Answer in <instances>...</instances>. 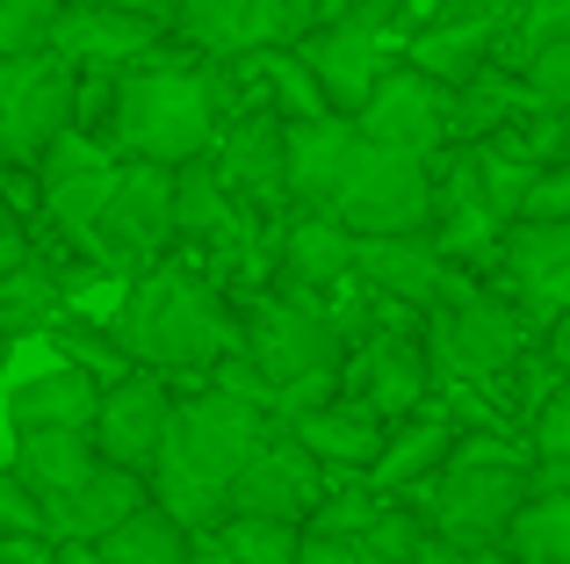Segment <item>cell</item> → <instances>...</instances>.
Instances as JSON below:
<instances>
[{
    "instance_id": "cell-1",
    "label": "cell",
    "mask_w": 570,
    "mask_h": 564,
    "mask_svg": "<svg viewBox=\"0 0 570 564\" xmlns=\"http://www.w3.org/2000/svg\"><path fill=\"white\" fill-rule=\"evenodd\" d=\"M267 435V412L253 398H232L217 383H195V391H174L167 427H159V449L145 464V499H153L167 522L217 528L224 522V485L232 470L253 456V441Z\"/></svg>"
},
{
    "instance_id": "cell-2",
    "label": "cell",
    "mask_w": 570,
    "mask_h": 564,
    "mask_svg": "<svg viewBox=\"0 0 570 564\" xmlns=\"http://www.w3.org/2000/svg\"><path fill=\"white\" fill-rule=\"evenodd\" d=\"M116 340L138 369H209L224 348H238V319L203 275L188 269H145L116 311Z\"/></svg>"
},
{
    "instance_id": "cell-3",
    "label": "cell",
    "mask_w": 570,
    "mask_h": 564,
    "mask_svg": "<svg viewBox=\"0 0 570 564\" xmlns=\"http://www.w3.org/2000/svg\"><path fill=\"white\" fill-rule=\"evenodd\" d=\"M217 138V80L195 66H116L109 95V153L116 159H153L181 167Z\"/></svg>"
},
{
    "instance_id": "cell-4",
    "label": "cell",
    "mask_w": 570,
    "mask_h": 564,
    "mask_svg": "<svg viewBox=\"0 0 570 564\" xmlns=\"http://www.w3.org/2000/svg\"><path fill=\"white\" fill-rule=\"evenodd\" d=\"M419 319H426L419 325V354H426L433 383H476L534 340V325L520 319L499 290L470 282L455 261H448V275H441V296H433Z\"/></svg>"
},
{
    "instance_id": "cell-5",
    "label": "cell",
    "mask_w": 570,
    "mask_h": 564,
    "mask_svg": "<svg viewBox=\"0 0 570 564\" xmlns=\"http://www.w3.org/2000/svg\"><path fill=\"white\" fill-rule=\"evenodd\" d=\"M426 211H433V159L397 153V145H368L354 130V153L340 167L333 196H325V217L362 240V232H412L426 225Z\"/></svg>"
},
{
    "instance_id": "cell-6",
    "label": "cell",
    "mask_w": 570,
    "mask_h": 564,
    "mask_svg": "<svg viewBox=\"0 0 570 564\" xmlns=\"http://www.w3.org/2000/svg\"><path fill=\"white\" fill-rule=\"evenodd\" d=\"M232 319H238V354H246L275 391H282V383H296V377H333L340 354H347L340 325L325 319V304H318V296H304V290L246 296V311H232Z\"/></svg>"
},
{
    "instance_id": "cell-7",
    "label": "cell",
    "mask_w": 570,
    "mask_h": 564,
    "mask_svg": "<svg viewBox=\"0 0 570 564\" xmlns=\"http://www.w3.org/2000/svg\"><path fill=\"white\" fill-rule=\"evenodd\" d=\"M167 240H174V167H153V159H116L109 203L95 211L80 254L95 261L101 275H138Z\"/></svg>"
},
{
    "instance_id": "cell-8",
    "label": "cell",
    "mask_w": 570,
    "mask_h": 564,
    "mask_svg": "<svg viewBox=\"0 0 570 564\" xmlns=\"http://www.w3.org/2000/svg\"><path fill=\"white\" fill-rule=\"evenodd\" d=\"M412 499H419L426 536L476 551V543H499L513 507L528 499V464H441Z\"/></svg>"
},
{
    "instance_id": "cell-9",
    "label": "cell",
    "mask_w": 570,
    "mask_h": 564,
    "mask_svg": "<svg viewBox=\"0 0 570 564\" xmlns=\"http://www.w3.org/2000/svg\"><path fill=\"white\" fill-rule=\"evenodd\" d=\"M491 269L505 282L499 296L542 333L570 304V217H505L499 246H491Z\"/></svg>"
},
{
    "instance_id": "cell-10",
    "label": "cell",
    "mask_w": 570,
    "mask_h": 564,
    "mask_svg": "<svg viewBox=\"0 0 570 564\" xmlns=\"http://www.w3.org/2000/svg\"><path fill=\"white\" fill-rule=\"evenodd\" d=\"M318 14V0H174L167 22L181 29L203 58H246L296 43Z\"/></svg>"
},
{
    "instance_id": "cell-11",
    "label": "cell",
    "mask_w": 570,
    "mask_h": 564,
    "mask_svg": "<svg viewBox=\"0 0 570 564\" xmlns=\"http://www.w3.org/2000/svg\"><path fill=\"white\" fill-rule=\"evenodd\" d=\"M383 22H390V0H362V8H347L340 22L304 29V37L289 43V51L304 58V72L318 80L325 109L354 116V101L368 95V80L390 66V58H383Z\"/></svg>"
},
{
    "instance_id": "cell-12",
    "label": "cell",
    "mask_w": 570,
    "mask_h": 564,
    "mask_svg": "<svg viewBox=\"0 0 570 564\" xmlns=\"http://www.w3.org/2000/svg\"><path fill=\"white\" fill-rule=\"evenodd\" d=\"M325 485V464L289 435V427L267 420V435L253 441V456L232 470L224 485V514H267V522H304L311 499Z\"/></svg>"
},
{
    "instance_id": "cell-13",
    "label": "cell",
    "mask_w": 570,
    "mask_h": 564,
    "mask_svg": "<svg viewBox=\"0 0 570 564\" xmlns=\"http://www.w3.org/2000/svg\"><path fill=\"white\" fill-rule=\"evenodd\" d=\"M167 377L159 369H130V377L101 383L95 398V420H87V441H95L101 464H124V470H145L159 449V427H167Z\"/></svg>"
},
{
    "instance_id": "cell-14",
    "label": "cell",
    "mask_w": 570,
    "mask_h": 564,
    "mask_svg": "<svg viewBox=\"0 0 570 564\" xmlns=\"http://www.w3.org/2000/svg\"><path fill=\"white\" fill-rule=\"evenodd\" d=\"M441 95L448 87H433L426 72L383 66L376 80H368V95L354 101V130H362L368 145H397V153L433 159L441 153Z\"/></svg>"
},
{
    "instance_id": "cell-15",
    "label": "cell",
    "mask_w": 570,
    "mask_h": 564,
    "mask_svg": "<svg viewBox=\"0 0 570 564\" xmlns=\"http://www.w3.org/2000/svg\"><path fill=\"white\" fill-rule=\"evenodd\" d=\"M340 391L362 398L376 420H404L433 398V369L419 354V333H376L340 354Z\"/></svg>"
},
{
    "instance_id": "cell-16",
    "label": "cell",
    "mask_w": 570,
    "mask_h": 564,
    "mask_svg": "<svg viewBox=\"0 0 570 564\" xmlns=\"http://www.w3.org/2000/svg\"><path fill=\"white\" fill-rule=\"evenodd\" d=\"M159 37H167V22H159V14H138V8H80V0H58L43 51L72 58V66H130V58L159 51Z\"/></svg>"
},
{
    "instance_id": "cell-17",
    "label": "cell",
    "mask_w": 570,
    "mask_h": 564,
    "mask_svg": "<svg viewBox=\"0 0 570 564\" xmlns=\"http://www.w3.org/2000/svg\"><path fill=\"white\" fill-rule=\"evenodd\" d=\"M347 153H354V116H340V109L282 116V196L296 211H325Z\"/></svg>"
},
{
    "instance_id": "cell-18",
    "label": "cell",
    "mask_w": 570,
    "mask_h": 564,
    "mask_svg": "<svg viewBox=\"0 0 570 564\" xmlns=\"http://www.w3.org/2000/svg\"><path fill=\"white\" fill-rule=\"evenodd\" d=\"M203 159H209V174L232 188V203H253V211L289 203V196H282V116L275 109L238 116L224 138L203 145Z\"/></svg>"
},
{
    "instance_id": "cell-19",
    "label": "cell",
    "mask_w": 570,
    "mask_h": 564,
    "mask_svg": "<svg viewBox=\"0 0 570 564\" xmlns=\"http://www.w3.org/2000/svg\"><path fill=\"white\" fill-rule=\"evenodd\" d=\"M130 507H145V470L95 464L80 485L43 493V543H101Z\"/></svg>"
},
{
    "instance_id": "cell-20",
    "label": "cell",
    "mask_w": 570,
    "mask_h": 564,
    "mask_svg": "<svg viewBox=\"0 0 570 564\" xmlns=\"http://www.w3.org/2000/svg\"><path fill=\"white\" fill-rule=\"evenodd\" d=\"M347 269L362 275L368 290H383V296H397V304L426 311L433 296H441L448 261H441V246H433V232L412 225V232H362L354 254H347Z\"/></svg>"
},
{
    "instance_id": "cell-21",
    "label": "cell",
    "mask_w": 570,
    "mask_h": 564,
    "mask_svg": "<svg viewBox=\"0 0 570 564\" xmlns=\"http://www.w3.org/2000/svg\"><path fill=\"white\" fill-rule=\"evenodd\" d=\"M448 449H455V420L419 406V412H404V420H383V441H376V456H368L362 478L376 485V499H390V493L404 499L448 464Z\"/></svg>"
},
{
    "instance_id": "cell-22",
    "label": "cell",
    "mask_w": 570,
    "mask_h": 564,
    "mask_svg": "<svg viewBox=\"0 0 570 564\" xmlns=\"http://www.w3.org/2000/svg\"><path fill=\"white\" fill-rule=\"evenodd\" d=\"M347 254H354V232H340L325 211H296L289 225L275 232V275H282V290L325 296L340 275H347Z\"/></svg>"
},
{
    "instance_id": "cell-23",
    "label": "cell",
    "mask_w": 570,
    "mask_h": 564,
    "mask_svg": "<svg viewBox=\"0 0 570 564\" xmlns=\"http://www.w3.org/2000/svg\"><path fill=\"white\" fill-rule=\"evenodd\" d=\"M282 427H289L325 470H368V456H376V441H383V420L347 391L318 398L311 412H296V420H282Z\"/></svg>"
},
{
    "instance_id": "cell-24",
    "label": "cell",
    "mask_w": 570,
    "mask_h": 564,
    "mask_svg": "<svg viewBox=\"0 0 570 564\" xmlns=\"http://www.w3.org/2000/svg\"><path fill=\"white\" fill-rule=\"evenodd\" d=\"M491 51H499V14L470 8V14H448V22L419 29L412 51H404V66L426 72L433 87H455V80H470L476 66H491Z\"/></svg>"
},
{
    "instance_id": "cell-25",
    "label": "cell",
    "mask_w": 570,
    "mask_h": 564,
    "mask_svg": "<svg viewBox=\"0 0 570 564\" xmlns=\"http://www.w3.org/2000/svg\"><path fill=\"white\" fill-rule=\"evenodd\" d=\"M520 109H534L528 87L505 80L499 66H476L470 80H455L441 95V145H484L491 130H505Z\"/></svg>"
},
{
    "instance_id": "cell-26",
    "label": "cell",
    "mask_w": 570,
    "mask_h": 564,
    "mask_svg": "<svg viewBox=\"0 0 570 564\" xmlns=\"http://www.w3.org/2000/svg\"><path fill=\"white\" fill-rule=\"evenodd\" d=\"M95 398H101L95 377H80L72 362H51V369H37V377H22L8 391V427L14 435H22V427H87L95 420Z\"/></svg>"
},
{
    "instance_id": "cell-27",
    "label": "cell",
    "mask_w": 570,
    "mask_h": 564,
    "mask_svg": "<svg viewBox=\"0 0 570 564\" xmlns=\"http://www.w3.org/2000/svg\"><path fill=\"white\" fill-rule=\"evenodd\" d=\"M95 464L101 456H95V441H87V427H22V435H14V478L37 499L80 485Z\"/></svg>"
},
{
    "instance_id": "cell-28",
    "label": "cell",
    "mask_w": 570,
    "mask_h": 564,
    "mask_svg": "<svg viewBox=\"0 0 570 564\" xmlns=\"http://www.w3.org/2000/svg\"><path fill=\"white\" fill-rule=\"evenodd\" d=\"M174 240H238V203L203 153L174 167Z\"/></svg>"
},
{
    "instance_id": "cell-29",
    "label": "cell",
    "mask_w": 570,
    "mask_h": 564,
    "mask_svg": "<svg viewBox=\"0 0 570 564\" xmlns=\"http://www.w3.org/2000/svg\"><path fill=\"white\" fill-rule=\"evenodd\" d=\"M66 311V282H58V269L29 246L14 269H0V325H8L14 340L22 333H43V325Z\"/></svg>"
},
{
    "instance_id": "cell-30",
    "label": "cell",
    "mask_w": 570,
    "mask_h": 564,
    "mask_svg": "<svg viewBox=\"0 0 570 564\" xmlns=\"http://www.w3.org/2000/svg\"><path fill=\"white\" fill-rule=\"evenodd\" d=\"M181 557H188V528L167 522L153 499H145V507H130L124 522L95 543V564H181Z\"/></svg>"
},
{
    "instance_id": "cell-31",
    "label": "cell",
    "mask_w": 570,
    "mask_h": 564,
    "mask_svg": "<svg viewBox=\"0 0 570 564\" xmlns=\"http://www.w3.org/2000/svg\"><path fill=\"white\" fill-rule=\"evenodd\" d=\"M43 340H51L58 362H72L80 377H95V383H116V377H130V369H138L124 354V340H116V325L80 319V311H58V319L43 325Z\"/></svg>"
},
{
    "instance_id": "cell-32",
    "label": "cell",
    "mask_w": 570,
    "mask_h": 564,
    "mask_svg": "<svg viewBox=\"0 0 570 564\" xmlns=\"http://www.w3.org/2000/svg\"><path fill=\"white\" fill-rule=\"evenodd\" d=\"M499 543L520 564H570V493H528Z\"/></svg>"
},
{
    "instance_id": "cell-33",
    "label": "cell",
    "mask_w": 570,
    "mask_h": 564,
    "mask_svg": "<svg viewBox=\"0 0 570 564\" xmlns=\"http://www.w3.org/2000/svg\"><path fill=\"white\" fill-rule=\"evenodd\" d=\"M217 536H224V551H232V564H289L304 528L296 522H267V514H224Z\"/></svg>"
},
{
    "instance_id": "cell-34",
    "label": "cell",
    "mask_w": 570,
    "mask_h": 564,
    "mask_svg": "<svg viewBox=\"0 0 570 564\" xmlns=\"http://www.w3.org/2000/svg\"><path fill=\"white\" fill-rule=\"evenodd\" d=\"M419 543H426L419 507H376V514H368V528L354 536V564H412Z\"/></svg>"
},
{
    "instance_id": "cell-35",
    "label": "cell",
    "mask_w": 570,
    "mask_h": 564,
    "mask_svg": "<svg viewBox=\"0 0 570 564\" xmlns=\"http://www.w3.org/2000/svg\"><path fill=\"white\" fill-rule=\"evenodd\" d=\"M51 14H58V0H0V58L43 51V37H51Z\"/></svg>"
},
{
    "instance_id": "cell-36",
    "label": "cell",
    "mask_w": 570,
    "mask_h": 564,
    "mask_svg": "<svg viewBox=\"0 0 570 564\" xmlns=\"http://www.w3.org/2000/svg\"><path fill=\"white\" fill-rule=\"evenodd\" d=\"M520 427H528V435H520V441H528V456H570V391H563V383H557V391H542Z\"/></svg>"
},
{
    "instance_id": "cell-37",
    "label": "cell",
    "mask_w": 570,
    "mask_h": 564,
    "mask_svg": "<svg viewBox=\"0 0 570 564\" xmlns=\"http://www.w3.org/2000/svg\"><path fill=\"white\" fill-rule=\"evenodd\" d=\"M513 217H570V167H563V159H549V167L528 174Z\"/></svg>"
},
{
    "instance_id": "cell-38",
    "label": "cell",
    "mask_w": 570,
    "mask_h": 564,
    "mask_svg": "<svg viewBox=\"0 0 570 564\" xmlns=\"http://www.w3.org/2000/svg\"><path fill=\"white\" fill-rule=\"evenodd\" d=\"M549 37H570V0H528V8H520L513 66H520V51H534V43H549Z\"/></svg>"
},
{
    "instance_id": "cell-39",
    "label": "cell",
    "mask_w": 570,
    "mask_h": 564,
    "mask_svg": "<svg viewBox=\"0 0 570 564\" xmlns=\"http://www.w3.org/2000/svg\"><path fill=\"white\" fill-rule=\"evenodd\" d=\"M0 536H43V499L14 470H0Z\"/></svg>"
},
{
    "instance_id": "cell-40",
    "label": "cell",
    "mask_w": 570,
    "mask_h": 564,
    "mask_svg": "<svg viewBox=\"0 0 570 564\" xmlns=\"http://www.w3.org/2000/svg\"><path fill=\"white\" fill-rule=\"evenodd\" d=\"M289 564H354V536H296Z\"/></svg>"
},
{
    "instance_id": "cell-41",
    "label": "cell",
    "mask_w": 570,
    "mask_h": 564,
    "mask_svg": "<svg viewBox=\"0 0 570 564\" xmlns=\"http://www.w3.org/2000/svg\"><path fill=\"white\" fill-rule=\"evenodd\" d=\"M22 254H29V232H22V217H14L8 203H0V269H14Z\"/></svg>"
},
{
    "instance_id": "cell-42",
    "label": "cell",
    "mask_w": 570,
    "mask_h": 564,
    "mask_svg": "<svg viewBox=\"0 0 570 564\" xmlns=\"http://www.w3.org/2000/svg\"><path fill=\"white\" fill-rule=\"evenodd\" d=\"M412 564H470V557H462V551H455V543H441V536H426V543H419V551H412Z\"/></svg>"
},
{
    "instance_id": "cell-43",
    "label": "cell",
    "mask_w": 570,
    "mask_h": 564,
    "mask_svg": "<svg viewBox=\"0 0 570 564\" xmlns=\"http://www.w3.org/2000/svg\"><path fill=\"white\" fill-rule=\"evenodd\" d=\"M80 8H138V14H159V22H167L174 0H80Z\"/></svg>"
},
{
    "instance_id": "cell-44",
    "label": "cell",
    "mask_w": 570,
    "mask_h": 564,
    "mask_svg": "<svg viewBox=\"0 0 570 564\" xmlns=\"http://www.w3.org/2000/svg\"><path fill=\"white\" fill-rule=\"evenodd\" d=\"M462 557H470V564H520L505 543H476V551H462Z\"/></svg>"
},
{
    "instance_id": "cell-45",
    "label": "cell",
    "mask_w": 570,
    "mask_h": 564,
    "mask_svg": "<svg viewBox=\"0 0 570 564\" xmlns=\"http://www.w3.org/2000/svg\"><path fill=\"white\" fill-rule=\"evenodd\" d=\"M8 354H14V333H8V325H0V369H8Z\"/></svg>"
}]
</instances>
